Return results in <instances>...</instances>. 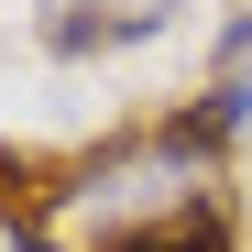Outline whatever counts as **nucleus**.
<instances>
[{
    "mask_svg": "<svg viewBox=\"0 0 252 252\" xmlns=\"http://www.w3.org/2000/svg\"><path fill=\"white\" fill-rule=\"evenodd\" d=\"M187 0H44V44L55 55H121V44H154Z\"/></svg>",
    "mask_w": 252,
    "mask_h": 252,
    "instance_id": "f257e3e1",
    "label": "nucleus"
},
{
    "mask_svg": "<svg viewBox=\"0 0 252 252\" xmlns=\"http://www.w3.org/2000/svg\"><path fill=\"white\" fill-rule=\"evenodd\" d=\"M110 252H220V208H187V220L132 230V241H110Z\"/></svg>",
    "mask_w": 252,
    "mask_h": 252,
    "instance_id": "f03ea898",
    "label": "nucleus"
},
{
    "mask_svg": "<svg viewBox=\"0 0 252 252\" xmlns=\"http://www.w3.org/2000/svg\"><path fill=\"white\" fill-rule=\"evenodd\" d=\"M22 208H33V176H22L11 154H0V220H22Z\"/></svg>",
    "mask_w": 252,
    "mask_h": 252,
    "instance_id": "7ed1b4c3",
    "label": "nucleus"
},
{
    "mask_svg": "<svg viewBox=\"0 0 252 252\" xmlns=\"http://www.w3.org/2000/svg\"><path fill=\"white\" fill-rule=\"evenodd\" d=\"M11 252H55V241H33V230H11Z\"/></svg>",
    "mask_w": 252,
    "mask_h": 252,
    "instance_id": "20e7f679",
    "label": "nucleus"
}]
</instances>
